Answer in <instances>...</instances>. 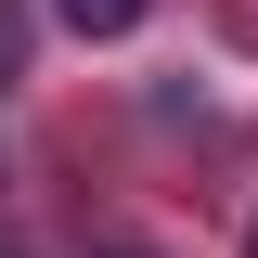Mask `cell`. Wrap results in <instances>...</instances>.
<instances>
[{"label": "cell", "instance_id": "obj_2", "mask_svg": "<svg viewBox=\"0 0 258 258\" xmlns=\"http://www.w3.org/2000/svg\"><path fill=\"white\" fill-rule=\"evenodd\" d=\"M13 64H26V26H13V0H0V78H13Z\"/></svg>", "mask_w": 258, "mask_h": 258}, {"label": "cell", "instance_id": "obj_3", "mask_svg": "<svg viewBox=\"0 0 258 258\" xmlns=\"http://www.w3.org/2000/svg\"><path fill=\"white\" fill-rule=\"evenodd\" d=\"M245 258H258V220H245Z\"/></svg>", "mask_w": 258, "mask_h": 258}, {"label": "cell", "instance_id": "obj_1", "mask_svg": "<svg viewBox=\"0 0 258 258\" xmlns=\"http://www.w3.org/2000/svg\"><path fill=\"white\" fill-rule=\"evenodd\" d=\"M52 13H64V26H78V39H129V26H142V13H155V0H52Z\"/></svg>", "mask_w": 258, "mask_h": 258}, {"label": "cell", "instance_id": "obj_4", "mask_svg": "<svg viewBox=\"0 0 258 258\" xmlns=\"http://www.w3.org/2000/svg\"><path fill=\"white\" fill-rule=\"evenodd\" d=\"M129 258H142V245H129Z\"/></svg>", "mask_w": 258, "mask_h": 258}]
</instances>
